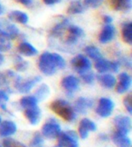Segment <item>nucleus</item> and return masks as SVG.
I'll list each match as a JSON object with an SVG mask.
<instances>
[{
	"mask_svg": "<svg viewBox=\"0 0 132 147\" xmlns=\"http://www.w3.org/2000/svg\"><path fill=\"white\" fill-rule=\"evenodd\" d=\"M50 109L62 120L72 123L76 120L77 114L73 106L64 99H55L50 103Z\"/></svg>",
	"mask_w": 132,
	"mask_h": 147,
	"instance_id": "f257e3e1",
	"label": "nucleus"
},
{
	"mask_svg": "<svg viewBox=\"0 0 132 147\" xmlns=\"http://www.w3.org/2000/svg\"><path fill=\"white\" fill-rule=\"evenodd\" d=\"M38 68L40 72L47 76L54 75L58 69L56 67L53 53L44 52L40 55L38 59Z\"/></svg>",
	"mask_w": 132,
	"mask_h": 147,
	"instance_id": "f03ea898",
	"label": "nucleus"
},
{
	"mask_svg": "<svg viewBox=\"0 0 132 147\" xmlns=\"http://www.w3.org/2000/svg\"><path fill=\"white\" fill-rule=\"evenodd\" d=\"M62 133L61 124L55 118H50L45 122L41 128V134L46 139H57Z\"/></svg>",
	"mask_w": 132,
	"mask_h": 147,
	"instance_id": "7ed1b4c3",
	"label": "nucleus"
},
{
	"mask_svg": "<svg viewBox=\"0 0 132 147\" xmlns=\"http://www.w3.org/2000/svg\"><path fill=\"white\" fill-rule=\"evenodd\" d=\"M114 107L115 104L111 98L101 97L97 103L95 113L101 118H108L112 115Z\"/></svg>",
	"mask_w": 132,
	"mask_h": 147,
	"instance_id": "20e7f679",
	"label": "nucleus"
},
{
	"mask_svg": "<svg viewBox=\"0 0 132 147\" xmlns=\"http://www.w3.org/2000/svg\"><path fill=\"white\" fill-rule=\"evenodd\" d=\"M79 136L76 132L66 131L62 132L57 137V143L59 147H78Z\"/></svg>",
	"mask_w": 132,
	"mask_h": 147,
	"instance_id": "39448f33",
	"label": "nucleus"
},
{
	"mask_svg": "<svg viewBox=\"0 0 132 147\" xmlns=\"http://www.w3.org/2000/svg\"><path fill=\"white\" fill-rule=\"evenodd\" d=\"M71 65L73 70H75L79 75L90 71L91 62L84 55H77L71 60Z\"/></svg>",
	"mask_w": 132,
	"mask_h": 147,
	"instance_id": "423d86ee",
	"label": "nucleus"
},
{
	"mask_svg": "<svg viewBox=\"0 0 132 147\" xmlns=\"http://www.w3.org/2000/svg\"><path fill=\"white\" fill-rule=\"evenodd\" d=\"M80 84H81V82H80V79L77 76L73 75H69L62 79L61 86L65 91L66 94L70 95L71 97L74 93L79 90Z\"/></svg>",
	"mask_w": 132,
	"mask_h": 147,
	"instance_id": "0eeeda50",
	"label": "nucleus"
},
{
	"mask_svg": "<svg viewBox=\"0 0 132 147\" xmlns=\"http://www.w3.org/2000/svg\"><path fill=\"white\" fill-rule=\"evenodd\" d=\"M113 124L116 129L115 131L125 134H129L132 128V122L130 116L125 115H116L113 119Z\"/></svg>",
	"mask_w": 132,
	"mask_h": 147,
	"instance_id": "6e6552de",
	"label": "nucleus"
},
{
	"mask_svg": "<svg viewBox=\"0 0 132 147\" xmlns=\"http://www.w3.org/2000/svg\"><path fill=\"white\" fill-rule=\"evenodd\" d=\"M96 130L97 125L92 120H90V118H82L80 121L77 134L79 138H82L84 140L89 136L90 132H95Z\"/></svg>",
	"mask_w": 132,
	"mask_h": 147,
	"instance_id": "1a4fd4ad",
	"label": "nucleus"
},
{
	"mask_svg": "<svg viewBox=\"0 0 132 147\" xmlns=\"http://www.w3.org/2000/svg\"><path fill=\"white\" fill-rule=\"evenodd\" d=\"M64 32L66 33L64 43L67 45H74L83 36V30L81 27L74 25H69Z\"/></svg>",
	"mask_w": 132,
	"mask_h": 147,
	"instance_id": "9d476101",
	"label": "nucleus"
},
{
	"mask_svg": "<svg viewBox=\"0 0 132 147\" xmlns=\"http://www.w3.org/2000/svg\"><path fill=\"white\" fill-rule=\"evenodd\" d=\"M131 84H132V78L130 75H129L126 72L120 73L119 75L118 81L116 82V86H115L116 92L119 94H126L130 89Z\"/></svg>",
	"mask_w": 132,
	"mask_h": 147,
	"instance_id": "9b49d317",
	"label": "nucleus"
},
{
	"mask_svg": "<svg viewBox=\"0 0 132 147\" xmlns=\"http://www.w3.org/2000/svg\"><path fill=\"white\" fill-rule=\"evenodd\" d=\"M94 105V101L90 97L85 96H80L78 97L75 102H74L73 109L75 110L76 114H82L85 115L87 114L88 111L90 110Z\"/></svg>",
	"mask_w": 132,
	"mask_h": 147,
	"instance_id": "f8f14e48",
	"label": "nucleus"
},
{
	"mask_svg": "<svg viewBox=\"0 0 132 147\" xmlns=\"http://www.w3.org/2000/svg\"><path fill=\"white\" fill-rule=\"evenodd\" d=\"M42 80V77L40 76H36L30 78L25 79L22 80L18 83V84L15 86V89L18 91L20 94H28L31 90L38 84Z\"/></svg>",
	"mask_w": 132,
	"mask_h": 147,
	"instance_id": "ddd939ff",
	"label": "nucleus"
},
{
	"mask_svg": "<svg viewBox=\"0 0 132 147\" xmlns=\"http://www.w3.org/2000/svg\"><path fill=\"white\" fill-rule=\"evenodd\" d=\"M17 125L16 123L11 120L2 121L0 124V137L2 138H9L16 133Z\"/></svg>",
	"mask_w": 132,
	"mask_h": 147,
	"instance_id": "4468645a",
	"label": "nucleus"
},
{
	"mask_svg": "<svg viewBox=\"0 0 132 147\" xmlns=\"http://www.w3.org/2000/svg\"><path fill=\"white\" fill-rule=\"evenodd\" d=\"M24 114L28 123H31L32 125H36V124H38L40 121H41L42 112L38 105L31 107V108L25 109Z\"/></svg>",
	"mask_w": 132,
	"mask_h": 147,
	"instance_id": "2eb2a0df",
	"label": "nucleus"
},
{
	"mask_svg": "<svg viewBox=\"0 0 132 147\" xmlns=\"http://www.w3.org/2000/svg\"><path fill=\"white\" fill-rule=\"evenodd\" d=\"M96 79L98 80L99 84L102 87L106 89H112L115 87L117 79L113 75L110 73H105V74H100L99 76H96Z\"/></svg>",
	"mask_w": 132,
	"mask_h": 147,
	"instance_id": "dca6fc26",
	"label": "nucleus"
},
{
	"mask_svg": "<svg viewBox=\"0 0 132 147\" xmlns=\"http://www.w3.org/2000/svg\"><path fill=\"white\" fill-rule=\"evenodd\" d=\"M111 141L117 147H131V140L128 134L115 131L111 135Z\"/></svg>",
	"mask_w": 132,
	"mask_h": 147,
	"instance_id": "f3484780",
	"label": "nucleus"
},
{
	"mask_svg": "<svg viewBox=\"0 0 132 147\" xmlns=\"http://www.w3.org/2000/svg\"><path fill=\"white\" fill-rule=\"evenodd\" d=\"M114 36H115V27L111 24L105 25L99 35V42L101 44H107L112 41Z\"/></svg>",
	"mask_w": 132,
	"mask_h": 147,
	"instance_id": "a211bd4d",
	"label": "nucleus"
},
{
	"mask_svg": "<svg viewBox=\"0 0 132 147\" xmlns=\"http://www.w3.org/2000/svg\"><path fill=\"white\" fill-rule=\"evenodd\" d=\"M18 52L20 55L27 56V57H31V56H34L38 54L37 49L34 47L32 44L28 42H23L18 46Z\"/></svg>",
	"mask_w": 132,
	"mask_h": 147,
	"instance_id": "6ab92c4d",
	"label": "nucleus"
},
{
	"mask_svg": "<svg viewBox=\"0 0 132 147\" xmlns=\"http://www.w3.org/2000/svg\"><path fill=\"white\" fill-rule=\"evenodd\" d=\"M8 18L16 23H19L22 25H25L28 22V16L26 13L22 12L18 10H14L8 14Z\"/></svg>",
	"mask_w": 132,
	"mask_h": 147,
	"instance_id": "aec40b11",
	"label": "nucleus"
},
{
	"mask_svg": "<svg viewBox=\"0 0 132 147\" xmlns=\"http://www.w3.org/2000/svg\"><path fill=\"white\" fill-rule=\"evenodd\" d=\"M12 47L11 39L4 29H0V52H7Z\"/></svg>",
	"mask_w": 132,
	"mask_h": 147,
	"instance_id": "412c9836",
	"label": "nucleus"
},
{
	"mask_svg": "<svg viewBox=\"0 0 132 147\" xmlns=\"http://www.w3.org/2000/svg\"><path fill=\"white\" fill-rule=\"evenodd\" d=\"M39 101L36 98V96L33 95H25L19 100V105L21 106V108L23 109H27V108H31V107L36 106L38 105Z\"/></svg>",
	"mask_w": 132,
	"mask_h": 147,
	"instance_id": "4be33fe9",
	"label": "nucleus"
},
{
	"mask_svg": "<svg viewBox=\"0 0 132 147\" xmlns=\"http://www.w3.org/2000/svg\"><path fill=\"white\" fill-rule=\"evenodd\" d=\"M122 40L129 45L132 44V25L131 22H125L121 26Z\"/></svg>",
	"mask_w": 132,
	"mask_h": 147,
	"instance_id": "5701e85b",
	"label": "nucleus"
},
{
	"mask_svg": "<svg viewBox=\"0 0 132 147\" xmlns=\"http://www.w3.org/2000/svg\"><path fill=\"white\" fill-rule=\"evenodd\" d=\"M111 5L114 10L125 11L131 8V0H110Z\"/></svg>",
	"mask_w": 132,
	"mask_h": 147,
	"instance_id": "b1692460",
	"label": "nucleus"
},
{
	"mask_svg": "<svg viewBox=\"0 0 132 147\" xmlns=\"http://www.w3.org/2000/svg\"><path fill=\"white\" fill-rule=\"evenodd\" d=\"M50 94V88L46 84H41L40 86L36 88V92H34V95L38 101H43L48 97Z\"/></svg>",
	"mask_w": 132,
	"mask_h": 147,
	"instance_id": "393cba45",
	"label": "nucleus"
},
{
	"mask_svg": "<svg viewBox=\"0 0 132 147\" xmlns=\"http://www.w3.org/2000/svg\"><path fill=\"white\" fill-rule=\"evenodd\" d=\"M95 69L99 74H105L111 69V61L105 58H100L95 61Z\"/></svg>",
	"mask_w": 132,
	"mask_h": 147,
	"instance_id": "a878e982",
	"label": "nucleus"
},
{
	"mask_svg": "<svg viewBox=\"0 0 132 147\" xmlns=\"http://www.w3.org/2000/svg\"><path fill=\"white\" fill-rule=\"evenodd\" d=\"M84 53L86 54V56L88 58H90L94 61H97L102 57L100 49L94 46H87L84 48Z\"/></svg>",
	"mask_w": 132,
	"mask_h": 147,
	"instance_id": "bb28decb",
	"label": "nucleus"
},
{
	"mask_svg": "<svg viewBox=\"0 0 132 147\" xmlns=\"http://www.w3.org/2000/svg\"><path fill=\"white\" fill-rule=\"evenodd\" d=\"M84 11V7L82 4L76 0V1H72L71 4L69 5V7L67 8V13L69 15H78L82 14Z\"/></svg>",
	"mask_w": 132,
	"mask_h": 147,
	"instance_id": "cd10ccee",
	"label": "nucleus"
},
{
	"mask_svg": "<svg viewBox=\"0 0 132 147\" xmlns=\"http://www.w3.org/2000/svg\"><path fill=\"white\" fill-rule=\"evenodd\" d=\"M14 67L17 72H25L29 67V63L23 59L21 56H16L14 62Z\"/></svg>",
	"mask_w": 132,
	"mask_h": 147,
	"instance_id": "c85d7f7f",
	"label": "nucleus"
},
{
	"mask_svg": "<svg viewBox=\"0 0 132 147\" xmlns=\"http://www.w3.org/2000/svg\"><path fill=\"white\" fill-rule=\"evenodd\" d=\"M44 138L41 134V133L36 132L34 134L33 137L30 141V147H44Z\"/></svg>",
	"mask_w": 132,
	"mask_h": 147,
	"instance_id": "c756f323",
	"label": "nucleus"
},
{
	"mask_svg": "<svg viewBox=\"0 0 132 147\" xmlns=\"http://www.w3.org/2000/svg\"><path fill=\"white\" fill-rule=\"evenodd\" d=\"M2 147H27L25 144L23 143L19 142V141H16L14 138H5L2 142Z\"/></svg>",
	"mask_w": 132,
	"mask_h": 147,
	"instance_id": "7c9ffc66",
	"label": "nucleus"
},
{
	"mask_svg": "<svg viewBox=\"0 0 132 147\" xmlns=\"http://www.w3.org/2000/svg\"><path fill=\"white\" fill-rule=\"evenodd\" d=\"M7 34L9 36L10 39H15L16 38V36H18L19 34V30L15 25L13 24H7L5 26V29H4Z\"/></svg>",
	"mask_w": 132,
	"mask_h": 147,
	"instance_id": "2f4dec72",
	"label": "nucleus"
},
{
	"mask_svg": "<svg viewBox=\"0 0 132 147\" xmlns=\"http://www.w3.org/2000/svg\"><path fill=\"white\" fill-rule=\"evenodd\" d=\"M9 101V94L4 89H0V108L7 111V103Z\"/></svg>",
	"mask_w": 132,
	"mask_h": 147,
	"instance_id": "473e14b6",
	"label": "nucleus"
},
{
	"mask_svg": "<svg viewBox=\"0 0 132 147\" xmlns=\"http://www.w3.org/2000/svg\"><path fill=\"white\" fill-rule=\"evenodd\" d=\"M80 76H81L82 80L85 84H92L95 82V79H96L95 75L92 72H90V71H88V72H86V73L81 74Z\"/></svg>",
	"mask_w": 132,
	"mask_h": 147,
	"instance_id": "72a5a7b5",
	"label": "nucleus"
},
{
	"mask_svg": "<svg viewBox=\"0 0 132 147\" xmlns=\"http://www.w3.org/2000/svg\"><path fill=\"white\" fill-rule=\"evenodd\" d=\"M53 56H54L57 69H64V67L66 66V62L64 58L62 57L61 55L57 53H53Z\"/></svg>",
	"mask_w": 132,
	"mask_h": 147,
	"instance_id": "f704fd0d",
	"label": "nucleus"
},
{
	"mask_svg": "<svg viewBox=\"0 0 132 147\" xmlns=\"http://www.w3.org/2000/svg\"><path fill=\"white\" fill-rule=\"evenodd\" d=\"M123 105L126 110L128 111L129 115L132 114V99H131V94H127L123 99Z\"/></svg>",
	"mask_w": 132,
	"mask_h": 147,
	"instance_id": "c9c22d12",
	"label": "nucleus"
},
{
	"mask_svg": "<svg viewBox=\"0 0 132 147\" xmlns=\"http://www.w3.org/2000/svg\"><path fill=\"white\" fill-rule=\"evenodd\" d=\"M103 0H83V4L86 7L97 8L102 4Z\"/></svg>",
	"mask_w": 132,
	"mask_h": 147,
	"instance_id": "e433bc0d",
	"label": "nucleus"
},
{
	"mask_svg": "<svg viewBox=\"0 0 132 147\" xmlns=\"http://www.w3.org/2000/svg\"><path fill=\"white\" fill-rule=\"evenodd\" d=\"M8 86H9V83L7 81V77H5V74L0 72V89H4L7 92H8L9 91Z\"/></svg>",
	"mask_w": 132,
	"mask_h": 147,
	"instance_id": "4c0bfd02",
	"label": "nucleus"
},
{
	"mask_svg": "<svg viewBox=\"0 0 132 147\" xmlns=\"http://www.w3.org/2000/svg\"><path fill=\"white\" fill-rule=\"evenodd\" d=\"M120 64L118 61H111V69L110 71L111 73H118L119 70Z\"/></svg>",
	"mask_w": 132,
	"mask_h": 147,
	"instance_id": "58836bf2",
	"label": "nucleus"
},
{
	"mask_svg": "<svg viewBox=\"0 0 132 147\" xmlns=\"http://www.w3.org/2000/svg\"><path fill=\"white\" fill-rule=\"evenodd\" d=\"M61 0H43V2L45 5H53L55 4H58Z\"/></svg>",
	"mask_w": 132,
	"mask_h": 147,
	"instance_id": "ea45409f",
	"label": "nucleus"
},
{
	"mask_svg": "<svg viewBox=\"0 0 132 147\" xmlns=\"http://www.w3.org/2000/svg\"><path fill=\"white\" fill-rule=\"evenodd\" d=\"M103 22H104V24L106 25H110L112 22V18L110 16H103Z\"/></svg>",
	"mask_w": 132,
	"mask_h": 147,
	"instance_id": "a19ab883",
	"label": "nucleus"
},
{
	"mask_svg": "<svg viewBox=\"0 0 132 147\" xmlns=\"http://www.w3.org/2000/svg\"><path fill=\"white\" fill-rule=\"evenodd\" d=\"M99 139L101 141H103V142H107V141L110 140V137H109V135L106 134H101L99 135Z\"/></svg>",
	"mask_w": 132,
	"mask_h": 147,
	"instance_id": "79ce46f5",
	"label": "nucleus"
},
{
	"mask_svg": "<svg viewBox=\"0 0 132 147\" xmlns=\"http://www.w3.org/2000/svg\"><path fill=\"white\" fill-rule=\"evenodd\" d=\"M15 1L23 5H29L32 3L33 0H15Z\"/></svg>",
	"mask_w": 132,
	"mask_h": 147,
	"instance_id": "37998d69",
	"label": "nucleus"
},
{
	"mask_svg": "<svg viewBox=\"0 0 132 147\" xmlns=\"http://www.w3.org/2000/svg\"><path fill=\"white\" fill-rule=\"evenodd\" d=\"M4 62H5V57H4L3 54L0 52V66H1L4 64Z\"/></svg>",
	"mask_w": 132,
	"mask_h": 147,
	"instance_id": "c03bdc74",
	"label": "nucleus"
},
{
	"mask_svg": "<svg viewBox=\"0 0 132 147\" xmlns=\"http://www.w3.org/2000/svg\"><path fill=\"white\" fill-rule=\"evenodd\" d=\"M3 13H4V8H3L2 5H1V4H0V16H1Z\"/></svg>",
	"mask_w": 132,
	"mask_h": 147,
	"instance_id": "a18cd8bd",
	"label": "nucleus"
},
{
	"mask_svg": "<svg viewBox=\"0 0 132 147\" xmlns=\"http://www.w3.org/2000/svg\"><path fill=\"white\" fill-rule=\"evenodd\" d=\"M1 123H2V117L0 116V124H1Z\"/></svg>",
	"mask_w": 132,
	"mask_h": 147,
	"instance_id": "49530a36",
	"label": "nucleus"
},
{
	"mask_svg": "<svg viewBox=\"0 0 132 147\" xmlns=\"http://www.w3.org/2000/svg\"><path fill=\"white\" fill-rule=\"evenodd\" d=\"M55 147H59V146H58V145H56V146H55Z\"/></svg>",
	"mask_w": 132,
	"mask_h": 147,
	"instance_id": "de8ad7c7",
	"label": "nucleus"
},
{
	"mask_svg": "<svg viewBox=\"0 0 132 147\" xmlns=\"http://www.w3.org/2000/svg\"><path fill=\"white\" fill-rule=\"evenodd\" d=\"M0 147H2V146H1V145H0Z\"/></svg>",
	"mask_w": 132,
	"mask_h": 147,
	"instance_id": "09e8293b",
	"label": "nucleus"
}]
</instances>
